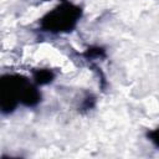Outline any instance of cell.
<instances>
[{
  "label": "cell",
  "instance_id": "6da1fadb",
  "mask_svg": "<svg viewBox=\"0 0 159 159\" xmlns=\"http://www.w3.org/2000/svg\"><path fill=\"white\" fill-rule=\"evenodd\" d=\"M77 9H72V6H67L63 9H57L51 15L48 14V29L62 30L66 27H72L77 19Z\"/></svg>",
  "mask_w": 159,
  "mask_h": 159
},
{
  "label": "cell",
  "instance_id": "7a4b0ae2",
  "mask_svg": "<svg viewBox=\"0 0 159 159\" xmlns=\"http://www.w3.org/2000/svg\"><path fill=\"white\" fill-rule=\"evenodd\" d=\"M150 137H152V140L159 147V130H155L154 133H152Z\"/></svg>",
  "mask_w": 159,
  "mask_h": 159
}]
</instances>
